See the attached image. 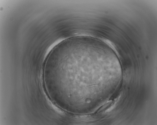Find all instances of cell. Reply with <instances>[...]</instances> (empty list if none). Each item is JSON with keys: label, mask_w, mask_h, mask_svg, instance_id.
Returning <instances> with one entry per match:
<instances>
[{"label": "cell", "mask_w": 157, "mask_h": 125, "mask_svg": "<svg viewBox=\"0 0 157 125\" xmlns=\"http://www.w3.org/2000/svg\"><path fill=\"white\" fill-rule=\"evenodd\" d=\"M101 40L111 48L115 52L117 55L118 56H119V55L115 48L114 45L112 42L107 39H105L104 38L102 39Z\"/></svg>", "instance_id": "1"}]
</instances>
